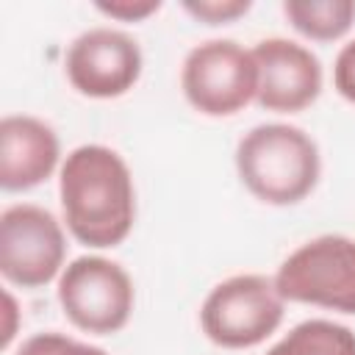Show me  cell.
Masks as SVG:
<instances>
[{"instance_id": "cell-1", "label": "cell", "mask_w": 355, "mask_h": 355, "mask_svg": "<svg viewBox=\"0 0 355 355\" xmlns=\"http://www.w3.org/2000/svg\"><path fill=\"white\" fill-rule=\"evenodd\" d=\"M69 233L86 247H116L136 222V189L125 158L105 144L75 147L58 175Z\"/></svg>"}, {"instance_id": "cell-2", "label": "cell", "mask_w": 355, "mask_h": 355, "mask_svg": "<svg viewBox=\"0 0 355 355\" xmlns=\"http://www.w3.org/2000/svg\"><path fill=\"white\" fill-rule=\"evenodd\" d=\"M236 169L241 183L261 202L294 205L319 183L322 158L316 141L297 125H255L236 144Z\"/></svg>"}, {"instance_id": "cell-3", "label": "cell", "mask_w": 355, "mask_h": 355, "mask_svg": "<svg viewBox=\"0 0 355 355\" xmlns=\"http://www.w3.org/2000/svg\"><path fill=\"white\" fill-rule=\"evenodd\" d=\"M283 302L272 277L233 275L208 291L200 308V324L216 347L247 349L280 327Z\"/></svg>"}, {"instance_id": "cell-4", "label": "cell", "mask_w": 355, "mask_h": 355, "mask_svg": "<svg viewBox=\"0 0 355 355\" xmlns=\"http://www.w3.org/2000/svg\"><path fill=\"white\" fill-rule=\"evenodd\" d=\"M272 280L288 302L355 313V239L316 236L297 247Z\"/></svg>"}, {"instance_id": "cell-5", "label": "cell", "mask_w": 355, "mask_h": 355, "mask_svg": "<svg viewBox=\"0 0 355 355\" xmlns=\"http://www.w3.org/2000/svg\"><path fill=\"white\" fill-rule=\"evenodd\" d=\"M180 86L191 108L205 116H230L258 92V67L233 39H208L183 58Z\"/></svg>"}, {"instance_id": "cell-6", "label": "cell", "mask_w": 355, "mask_h": 355, "mask_svg": "<svg viewBox=\"0 0 355 355\" xmlns=\"http://www.w3.org/2000/svg\"><path fill=\"white\" fill-rule=\"evenodd\" d=\"M58 302L75 327L108 336L128 324L136 291L130 275L116 261L80 255L58 277Z\"/></svg>"}, {"instance_id": "cell-7", "label": "cell", "mask_w": 355, "mask_h": 355, "mask_svg": "<svg viewBox=\"0 0 355 355\" xmlns=\"http://www.w3.org/2000/svg\"><path fill=\"white\" fill-rule=\"evenodd\" d=\"M61 222L42 205L19 202L0 214V272L22 288L47 286L64 266Z\"/></svg>"}, {"instance_id": "cell-8", "label": "cell", "mask_w": 355, "mask_h": 355, "mask_svg": "<svg viewBox=\"0 0 355 355\" xmlns=\"http://www.w3.org/2000/svg\"><path fill=\"white\" fill-rule=\"evenodd\" d=\"M69 83L97 100L119 97L141 75V47L133 36L116 28H89L67 50Z\"/></svg>"}, {"instance_id": "cell-9", "label": "cell", "mask_w": 355, "mask_h": 355, "mask_svg": "<svg viewBox=\"0 0 355 355\" xmlns=\"http://www.w3.org/2000/svg\"><path fill=\"white\" fill-rule=\"evenodd\" d=\"M250 53L258 67L255 103L261 108L294 114L319 97L322 64L305 44L272 36L261 39Z\"/></svg>"}, {"instance_id": "cell-10", "label": "cell", "mask_w": 355, "mask_h": 355, "mask_svg": "<svg viewBox=\"0 0 355 355\" xmlns=\"http://www.w3.org/2000/svg\"><path fill=\"white\" fill-rule=\"evenodd\" d=\"M61 144L55 130L28 114L0 119V189L28 191L44 183L58 166Z\"/></svg>"}, {"instance_id": "cell-11", "label": "cell", "mask_w": 355, "mask_h": 355, "mask_svg": "<svg viewBox=\"0 0 355 355\" xmlns=\"http://www.w3.org/2000/svg\"><path fill=\"white\" fill-rule=\"evenodd\" d=\"M283 14L308 39H341L355 22V0H286Z\"/></svg>"}, {"instance_id": "cell-12", "label": "cell", "mask_w": 355, "mask_h": 355, "mask_svg": "<svg viewBox=\"0 0 355 355\" xmlns=\"http://www.w3.org/2000/svg\"><path fill=\"white\" fill-rule=\"evenodd\" d=\"M266 355H355V333L330 319H305Z\"/></svg>"}, {"instance_id": "cell-13", "label": "cell", "mask_w": 355, "mask_h": 355, "mask_svg": "<svg viewBox=\"0 0 355 355\" xmlns=\"http://www.w3.org/2000/svg\"><path fill=\"white\" fill-rule=\"evenodd\" d=\"M17 355H108V352L61 333H36L19 344Z\"/></svg>"}, {"instance_id": "cell-14", "label": "cell", "mask_w": 355, "mask_h": 355, "mask_svg": "<svg viewBox=\"0 0 355 355\" xmlns=\"http://www.w3.org/2000/svg\"><path fill=\"white\" fill-rule=\"evenodd\" d=\"M183 8L205 25H225L244 17L252 8V3L250 0H186Z\"/></svg>"}, {"instance_id": "cell-15", "label": "cell", "mask_w": 355, "mask_h": 355, "mask_svg": "<svg viewBox=\"0 0 355 355\" xmlns=\"http://www.w3.org/2000/svg\"><path fill=\"white\" fill-rule=\"evenodd\" d=\"M161 8V0H100L97 3V11L105 14V17H114V19H122V22H139V19H147L150 14H155Z\"/></svg>"}, {"instance_id": "cell-16", "label": "cell", "mask_w": 355, "mask_h": 355, "mask_svg": "<svg viewBox=\"0 0 355 355\" xmlns=\"http://www.w3.org/2000/svg\"><path fill=\"white\" fill-rule=\"evenodd\" d=\"M333 86H336V92L344 100L355 103V39L347 42L338 50V55H336V64H333Z\"/></svg>"}, {"instance_id": "cell-17", "label": "cell", "mask_w": 355, "mask_h": 355, "mask_svg": "<svg viewBox=\"0 0 355 355\" xmlns=\"http://www.w3.org/2000/svg\"><path fill=\"white\" fill-rule=\"evenodd\" d=\"M3 300H6V313H8V324H6V330H3V338H0V347L6 349L8 344H11V338H14V316H17V305H14V297L6 291L3 294Z\"/></svg>"}]
</instances>
